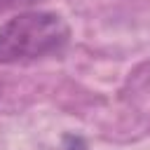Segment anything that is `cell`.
Wrapping results in <instances>:
<instances>
[{
    "label": "cell",
    "instance_id": "obj_2",
    "mask_svg": "<svg viewBox=\"0 0 150 150\" xmlns=\"http://www.w3.org/2000/svg\"><path fill=\"white\" fill-rule=\"evenodd\" d=\"M35 0H0V9H12V7H21V5H30Z\"/></svg>",
    "mask_w": 150,
    "mask_h": 150
},
{
    "label": "cell",
    "instance_id": "obj_1",
    "mask_svg": "<svg viewBox=\"0 0 150 150\" xmlns=\"http://www.w3.org/2000/svg\"><path fill=\"white\" fill-rule=\"evenodd\" d=\"M70 40L66 19L56 12L30 9L0 26V63H30L63 52Z\"/></svg>",
    "mask_w": 150,
    "mask_h": 150
}]
</instances>
